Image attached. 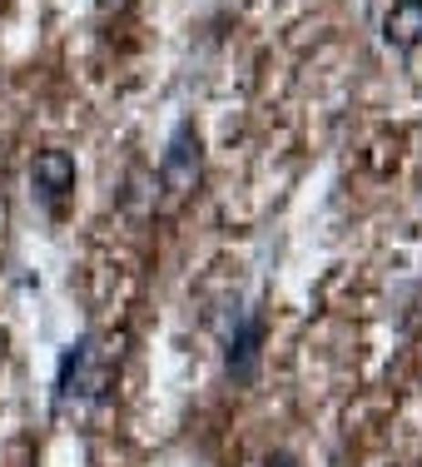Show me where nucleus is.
<instances>
[{"mask_svg": "<svg viewBox=\"0 0 422 467\" xmlns=\"http://www.w3.org/2000/svg\"><path fill=\"white\" fill-rule=\"evenodd\" d=\"M105 393H109V353L99 348V338H80L75 348H65L60 378H55V403L80 408V403H99Z\"/></svg>", "mask_w": 422, "mask_h": 467, "instance_id": "obj_1", "label": "nucleus"}, {"mask_svg": "<svg viewBox=\"0 0 422 467\" xmlns=\"http://www.w3.org/2000/svg\"><path fill=\"white\" fill-rule=\"evenodd\" d=\"M160 180H164V189H174V194L194 189V180H199V130H194V119H180V125H174L170 150H164V160H160Z\"/></svg>", "mask_w": 422, "mask_h": 467, "instance_id": "obj_2", "label": "nucleus"}, {"mask_svg": "<svg viewBox=\"0 0 422 467\" xmlns=\"http://www.w3.org/2000/svg\"><path fill=\"white\" fill-rule=\"evenodd\" d=\"M259 343H263V318L259 314L234 318V333L224 338V368L234 383H249L259 373Z\"/></svg>", "mask_w": 422, "mask_h": 467, "instance_id": "obj_3", "label": "nucleus"}, {"mask_svg": "<svg viewBox=\"0 0 422 467\" xmlns=\"http://www.w3.org/2000/svg\"><path fill=\"white\" fill-rule=\"evenodd\" d=\"M30 184H36V194L55 209L75 189V154L70 150H40L36 164H30Z\"/></svg>", "mask_w": 422, "mask_h": 467, "instance_id": "obj_4", "label": "nucleus"}, {"mask_svg": "<svg viewBox=\"0 0 422 467\" xmlns=\"http://www.w3.org/2000/svg\"><path fill=\"white\" fill-rule=\"evenodd\" d=\"M383 40L393 50H417L422 46V0H393L383 16Z\"/></svg>", "mask_w": 422, "mask_h": 467, "instance_id": "obj_5", "label": "nucleus"}, {"mask_svg": "<svg viewBox=\"0 0 422 467\" xmlns=\"http://www.w3.org/2000/svg\"><path fill=\"white\" fill-rule=\"evenodd\" d=\"M263 467H298V458H293V452H269Z\"/></svg>", "mask_w": 422, "mask_h": 467, "instance_id": "obj_6", "label": "nucleus"}, {"mask_svg": "<svg viewBox=\"0 0 422 467\" xmlns=\"http://www.w3.org/2000/svg\"><path fill=\"white\" fill-rule=\"evenodd\" d=\"M129 0H99V10H125Z\"/></svg>", "mask_w": 422, "mask_h": 467, "instance_id": "obj_7", "label": "nucleus"}]
</instances>
